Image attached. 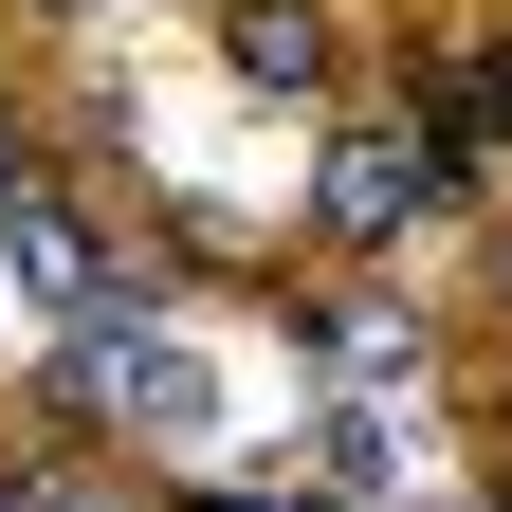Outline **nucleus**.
Masks as SVG:
<instances>
[{"label": "nucleus", "mask_w": 512, "mask_h": 512, "mask_svg": "<svg viewBox=\"0 0 512 512\" xmlns=\"http://www.w3.org/2000/svg\"><path fill=\"white\" fill-rule=\"evenodd\" d=\"M55 403H110L128 439H202V421H220V403H202V348L147 330L128 293H74V330H55Z\"/></svg>", "instance_id": "obj_1"}, {"label": "nucleus", "mask_w": 512, "mask_h": 512, "mask_svg": "<svg viewBox=\"0 0 512 512\" xmlns=\"http://www.w3.org/2000/svg\"><path fill=\"white\" fill-rule=\"evenodd\" d=\"M421 202H439V128H348V147H330V183H311V220H330L348 256H384Z\"/></svg>", "instance_id": "obj_2"}, {"label": "nucleus", "mask_w": 512, "mask_h": 512, "mask_svg": "<svg viewBox=\"0 0 512 512\" xmlns=\"http://www.w3.org/2000/svg\"><path fill=\"white\" fill-rule=\"evenodd\" d=\"M293 476H330V512H384V494H403V421H384V384H348V403L311 421Z\"/></svg>", "instance_id": "obj_3"}, {"label": "nucleus", "mask_w": 512, "mask_h": 512, "mask_svg": "<svg viewBox=\"0 0 512 512\" xmlns=\"http://www.w3.org/2000/svg\"><path fill=\"white\" fill-rule=\"evenodd\" d=\"M293 348L330 366V384H421V330H403V311H384V293H330V311H311Z\"/></svg>", "instance_id": "obj_4"}, {"label": "nucleus", "mask_w": 512, "mask_h": 512, "mask_svg": "<svg viewBox=\"0 0 512 512\" xmlns=\"http://www.w3.org/2000/svg\"><path fill=\"white\" fill-rule=\"evenodd\" d=\"M238 74H256V92H330L348 55H330V19H311V0H238Z\"/></svg>", "instance_id": "obj_5"}, {"label": "nucleus", "mask_w": 512, "mask_h": 512, "mask_svg": "<svg viewBox=\"0 0 512 512\" xmlns=\"http://www.w3.org/2000/svg\"><path fill=\"white\" fill-rule=\"evenodd\" d=\"M55 19H110V0H55Z\"/></svg>", "instance_id": "obj_6"}, {"label": "nucleus", "mask_w": 512, "mask_h": 512, "mask_svg": "<svg viewBox=\"0 0 512 512\" xmlns=\"http://www.w3.org/2000/svg\"><path fill=\"white\" fill-rule=\"evenodd\" d=\"M220 512H275V494H220Z\"/></svg>", "instance_id": "obj_7"}]
</instances>
